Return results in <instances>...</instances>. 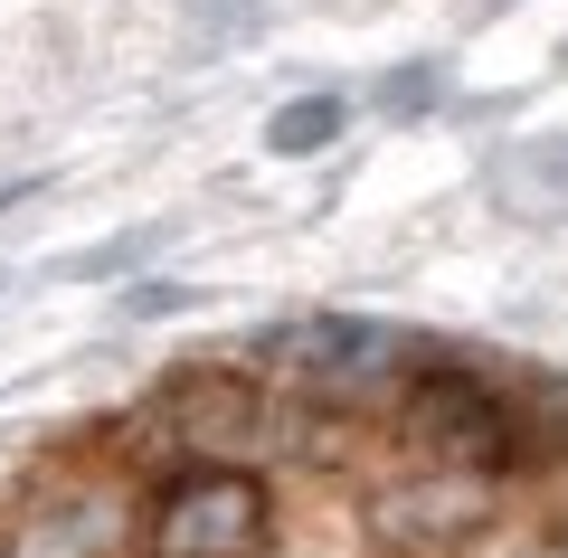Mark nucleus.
<instances>
[{
  "mask_svg": "<svg viewBox=\"0 0 568 558\" xmlns=\"http://www.w3.org/2000/svg\"><path fill=\"white\" fill-rule=\"evenodd\" d=\"M275 511H265V483L237 464H190L181 483H162L152 520H142V549L152 558H256Z\"/></svg>",
  "mask_w": 568,
  "mask_h": 558,
  "instance_id": "1",
  "label": "nucleus"
},
{
  "mask_svg": "<svg viewBox=\"0 0 568 558\" xmlns=\"http://www.w3.org/2000/svg\"><path fill=\"white\" fill-rule=\"evenodd\" d=\"M398 426H407V445H426L436 464H465V474H503V464L521 455L511 407L493 398L474 369H417L407 398H398Z\"/></svg>",
  "mask_w": 568,
  "mask_h": 558,
  "instance_id": "2",
  "label": "nucleus"
},
{
  "mask_svg": "<svg viewBox=\"0 0 568 558\" xmlns=\"http://www.w3.org/2000/svg\"><path fill=\"white\" fill-rule=\"evenodd\" d=\"M265 359H275L284 379L304 388V398H332V407H361L379 398V388L407 379V341L379 332V322H284L275 341H265Z\"/></svg>",
  "mask_w": 568,
  "mask_h": 558,
  "instance_id": "3",
  "label": "nucleus"
},
{
  "mask_svg": "<svg viewBox=\"0 0 568 558\" xmlns=\"http://www.w3.org/2000/svg\"><path fill=\"white\" fill-rule=\"evenodd\" d=\"M484 520H493V474H465V464H426V474L369 493V539L388 558H455Z\"/></svg>",
  "mask_w": 568,
  "mask_h": 558,
  "instance_id": "4",
  "label": "nucleus"
},
{
  "mask_svg": "<svg viewBox=\"0 0 568 558\" xmlns=\"http://www.w3.org/2000/svg\"><path fill=\"white\" fill-rule=\"evenodd\" d=\"M114 539H123V501L95 493V483L29 493L0 520V558H114Z\"/></svg>",
  "mask_w": 568,
  "mask_h": 558,
  "instance_id": "5",
  "label": "nucleus"
},
{
  "mask_svg": "<svg viewBox=\"0 0 568 558\" xmlns=\"http://www.w3.org/2000/svg\"><path fill=\"white\" fill-rule=\"evenodd\" d=\"M171 426H181V445H200V455H227V445H256L265 407L246 379H227V369H190L181 388H171Z\"/></svg>",
  "mask_w": 568,
  "mask_h": 558,
  "instance_id": "6",
  "label": "nucleus"
},
{
  "mask_svg": "<svg viewBox=\"0 0 568 558\" xmlns=\"http://www.w3.org/2000/svg\"><path fill=\"white\" fill-rule=\"evenodd\" d=\"M342 114H351L342 95H294L275 123H265V152H284V161H294V152H323V142L342 133Z\"/></svg>",
  "mask_w": 568,
  "mask_h": 558,
  "instance_id": "7",
  "label": "nucleus"
}]
</instances>
